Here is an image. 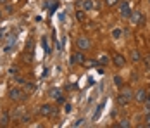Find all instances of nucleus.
Returning <instances> with one entry per match:
<instances>
[{
	"label": "nucleus",
	"instance_id": "nucleus-1",
	"mask_svg": "<svg viewBox=\"0 0 150 128\" xmlns=\"http://www.w3.org/2000/svg\"><path fill=\"white\" fill-rule=\"evenodd\" d=\"M129 23H131L133 26H136V24H145V16L142 14V11H131Z\"/></svg>",
	"mask_w": 150,
	"mask_h": 128
},
{
	"label": "nucleus",
	"instance_id": "nucleus-2",
	"mask_svg": "<svg viewBox=\"0 0 150 128\" xmlns=\"http://www.w3.org/2000/svg\"><path fill=\"white\" fill-rule=\"evenodd\" d=\"M38 114L43 116V118H50V116L55 114V107H54L52 104H43V106L38 107Z\"/></svg>",
	"mask_w": 150,
	"mask_h": 128
},
{
	"label": "nucleus",
	"instance_id": "nucleus-3",
	"mask_svg": "<svg viewBox=\"0 0 150 128\" xmlns=\"http://www.w3.org/2000/svg\"><path fill=\"white\" fill-rule=\"evenodd\" d=\"M9 97H11V100L21 102V100L26 97V92H24V90H21V88H17V87H14V88H11V92H9Z\"/></svg>",
	"mask_w": 150,
	"mask_h": 128
},
{
	"label": "nucleus",
	"instance_id": "nucleus-4",
	"mask_svg": "<svg viewBox=\"0 0 150 128\" xmlns=\"http://www.w3.org/2000/svg\"><path fill=\"white\" fill-rule=\"evenodd\" d=\"M74 43H76V49H78V50H83V52H85V50H88V49L91 47L90 40H88L86 36H78Z\"/></svg>",
	"mask_w": 150,
	"mask_h": 128
},
{
	"label": "nucleus",
	"instance_id": "nucleus-5",
	"mask_svg": "<svg viewBox=\"0 0 150 128\" xmlns=\"http://www.w3.org/2000/svg\"><path fill=\"white\" fill-rule=\"evenodd\" d=\"M112 62H114V66H116L117 69H121V68L126 66V57L122 56V54H119V52H116V54L112 56Z\"/></svg>",
	"mask_w": 150,
	"mask_h": 128
},
{
	"label": "nucleus",
	"instance_id": "nucleus-6",
	"mask_svg": "<svg viewBox=\"0 0 150 128\" xmlns=\"http://www.w3.org/2000/svg\"><path fill=\"white\" fill-rule=\"evenodd\" d=\"M119 16L122 19H129V16H131V7H129L128 2H122L119 5Z\"/></svg>",
	"mask_w": 150,
	"mask_h": 128
},
{
	"label": "nucleus",
	"instance_id": "nucleus-7",
	"mask_svg": "<svg viewBox=\"0 0 150 128\" xmlns=\"http://www.w3.org/2000/svg\"><path fill=\"white\" fill-rule=\"evenodd\" d=\"M71 62H73V64H85L86 61H85V54H83V50L74 52V56H73V59H71Z\"/></svg>",
	"mask_w": 150,
	"mask_h": 128
},
{
	"label": "nucleus",
	"instance_id": "nucleus-8",
	"mask_svg": "<svg viewBox=\"0 0 150 128\" xmlns=\"http://www.w3.org/2000/svg\"><path fill=\"white\" fill-rule=\"evenodd\" d=\"M147 97H149V94H147V90H143V88L138 90V92H135V100L136 102H142V104H143V102L147 100Z\"/></svg>",
	"mask_w": 150,
	"mask_h": 128
},
{
	"label": "nucleus",
	"instance_id": "nucleus-9",
	"mask_svg": "<svg viewBox=\"0 0 150 128\" xmlns=\"http://www.w3.org/2000/svg\"><path fill=\"white\" fill-rule=\"evenodd\" d=\"M129 102H131V100L128 99V97H126V95H122V94H119V95H117V97H116V104H117V106H122V107H124V106H128V104H129Z\"/></svg>",
	"mask_w": 150,
	"mask_h": 128
},
{
	"label": "nucleus",
	"instance_id": "nucleus-10",
	"mask_svg": "<svg viewBox=\"0 0 150 128\" xmlns=\"http://www.w3.org/2000/svg\"><path fill=\"white\" fill-rule=\"evenodd\" d=\"M50 97H52V99H55L57 102H60V104L64 102V97H62V94H60L59 88H54V90H50Z\"/></svg>",
	"mask_w": 150,
	"mask_h": 128
},
{
	"label": "nucleus",
	"instance_id": "nucleus-11",
	"mask_svg": "<svg viewBox=\"0 0 150 128\" xmlns=\"http://www.w3.org/2000/svg\"><path fill=\"white\" fill-rule=\"evenodd\" d=\"M85 12H91L93 11V0H83V7H81Z\"/></svg>",
	"mask_w": 150,
	"mask_h": 128
},
{
	"label": "nucleus",
	"instance_id": "nucleus-12",
	"mask_svg": "<svg viewBox=\"0 0 150 128\" xmlns=\"http://www.w3.org/2000/svg\"><path fill=\"white\" fill-rule=\"evenodd\" d=\"M121 94H122V95H126L129 100L135 99V92H133L131 88H121Z\"/></svg>",
	"mask_w": 150,
	"mask_h": 128
},
{
	"label": "nucleus",
	"instance_id": "nucleus-13",
	"mask_svg": "<svg viewBox=\"0 0 150 128\" xmlns=\"http://www.w3.org/2000/svg\"><path fill=\"white\" fill-rule=\"evenodd\" d=\"M129 57H131V61H133V62H138V61H142V54H140V50H131V52H129Z\"/></svg>",
	"mask_w": 150,
	"mask_h": 128
},
{
	"label": "nucleus",
	"instance_id": "nucleus-14",
	"mask_svg": "<svg viewBox=\"0 0 150 128\" xmlns=\"http://www.w3.org/2000/svg\"><path fill=\"white\" fill-rule=\"evenodd\" d=\"M9 121H11V116H9L7 113H4L2 116H0V127H7Z\"/></svg>",
	"mask_w": 150,
	"mask_h": 128
},
{
	"label": "nucleus",
	"instance_id": "nucleus-15",
	"mask_svg": "<svg viewBox=\"0 0 150 128\" xmlns=\"http://www.w3.org/2000/svg\"><path fill=\"white\" fill-rule=\"evenodd\" d=\"M109 61H110V59H109L107 54H102V56L98 57V64H100V66H107V64H109Z\"/></svg>",
	"mask_w": 150,
	"mask_h": 128
},
{
	"label": "nucleus",
	"instance_id": "nucleus-16",
	"mask_svg": "<svg viewBox=\"0 0 150 128\" xmlns=\"http://www.w3.org/2000/svg\"><path fill=\"white\" fill-rule=\"evenodd\" d=\"M121 36H122V29L121 28H114L112 29V38H114V40H117V38H121Z\"/></svg>",
	"mask_w": 150,
	"mask_h": 128
},
{
	"label": "nucleus",
	"instance_id": "nucleus-17",
	"mask_svg": "<svg viewBox=\"0 0 150 128\" xmlns=\"http://www.w3.org/2000/svg\"><path fill=\"white\" fill-rule=\"evenodd\" d=\"M35 88H36V87L33 85V83H28V82L24 83V92H26V94H33V92H35Z\"/></svg>",
	"mask_w": 150,
	"mask_h": 128
},
{
	"label": "nucleus",
	"instance_id": "nucleus-18",
	"mask_svg": "<svg viewBox=\"0 0 150 128\" xmlns=\"http://www.w3.org/2000/svg\"><path fill=\"white\" fill-rule=\"evenodd\" d=\"M114 85L117 87V88H122L124 82H122V78H121V76H114Z\"/></svg>",
	"mask_w": 150,
	"mask_h": 128
},
{
	"label": "nucleus",
	"instance_id": "nucleus-19",
	"mask_svg": "<svg viewBox=\"0 0 150 128\" xmlns=\"http://www.w3.org/2000/svg\"><path fill=\"white\" fill-rule=\"evenodd\" d=\"M76 19L78 21H85V11L83 9H78L76 11Z\"/></svg>",
	"mask_w": 150,
	"mask_h": 128
},
{
	"label": "nucleus",
	"instance_id": "nucleus-20",
	"mask_svg": "<svg viewBox=\"0 0 150 128\" xmlns=\"http://www.w3.org/2000/svg\"><path fill=\"white\" fill-rule=\"evenodd\" d=\"M4 7H5V12H7V14H12V12H14V5H11V2H7Z\"/></svg>",
	"mask_w": 150,
	"mask_h": 128
},
{
	"label": "nucleus",
	"instance_id": "nucleus-21",
	"mask_svg": "<svg viewBox=\"0 0 150 128\" xmlns=\"http://www.w3.org/2000/svg\"><path fill=\"white\" fill-rule=\"evenodd\" d=\"M100 9H102V2L93 0V11H100Z\"/></svg>",
	"mask_w": 150,
	"mask_h": 128
},
{
	"label": "nucleus",
	"instance_id": "nucleus-22",
	"mask_svg": "<svg viewBox=\"0 0 150 128\" xmlns=\"http://www.w3.org/2000/svg\"><path fill=\"white\" fill-rule=\"evenodd\" d=\"M14 80L17 82V83H19V85H24V83H26V78H23V76H17V74H16Z\"/></svg>",
	"mask_w": 150,
	"mask_h": 128
},
{
	"label": "nucleus",
	"instance_id": "nucleus-23",
	"mask_svg": "<svg viewBox=\"0 0 150 128\" xmlns=\"http://www.w3.org/2000/svg\"><path fill=\"white\" fill-rule=\"evenodd\" d=\"M143 106H145V107H143V109H145V111H147V113H149V111H150V97H147V100H145V102H143Z\"/></svg>",
	"mask_w": 150,
	"mask_h": 128
},
{
	"label": "nucleus",
	"instance_id": "nucleus-24",
	"mask_svg": "<svg viewBox=\"0 0 150 128\" xmlns=\"http://www.w3.org/2000/svg\"><path fill=\"white\" fill-rule=\"evenodd\" d=\"M86 66L88 68H95V66H98V61H86Z\"/></svg>",
	"mask_w": 150,
	"mask_h": 128
},
{
	"label": "nucleus",
	"instance_id": "nucleus-25",
	"mask_svg": "<svg viewBox=\"0 0 150 128\" xmlns=\"http://www.w3.org/2000/svg\"><path fill=\"white\" fill-rule=\"evenodd\" d=\"M71 111H73V106H71V104H64V113H71Z\"/></svg>",
	"mask_w": 150,
	"mask_h": 128
},
{
	"label": "nucleus",
	"instance_id": "nucleus-26",
	"mask_svg": "<svg viewBox=\"0 0 150 128\" xmlns=\"http://www.w3.org/2000/svg\"><path fill=\"white\" fill-rule=\"evenodd\" d=\"M104 2H105V5H109V7H112V5H116V4H117L119 0H104Z\"/></svg>",
	"mask_w": 150,
	"mask_h": 128
},
{
	"label": "nucleus",
	"instance_id": "nucleus-27",
	"mask_svg": "<svg viewBox=\"0 0 150 128\" xmlns=\"http://www.w3.org/2000/svg\"><path fill=\"white\" fill-rule=\"evenodd\" d=\"M9 74H17V68H16V66H11V68H9Z\"/></svg>",
	"mask_w": 150,
	"mask_h": 128
},
{
	"label": "nucleus",
	"instance_id": "nucleus-28",
	"mask_svg": "<svg viewBox=\"0 0 150 128\" xmlns=\"http://www.w3.org/2000/svg\"><path fill=\"white\" fill-rule=\"evenodd\" d=\"M81 125H85V119H78L73 123V127H81Z\"/></svg>",
	"mask_w": 150,
	"mask_h": 128
},
{
	"label": "nucleus",
	"instance_id": "nucleus-29",
	"mask_svg": "<svg viewBox=\"0 0 150 128\" xmlns=\"http://www.w3.org/2000/svg\"><path fill=\"white\" fill-rule=\"evenodd\" d=\"M119 127H124V128H128V127H129V121H128V119H122V121L119 123Z\"/></svg>",
	"mask_w": 150,
	"mask_h": 128
},
{
	"label": "nucleus",
	"instance_id": "nucleus-30",
	"mask_svg": "<svg viewBox=\"0 0 150 128\" xmlns=\"http://www.w3.org/2000/svg\"><path fill=\"white\" fill-rule=\"evenodd\" d=\"M21 121H23V123H30L31 118H30V116H23V118H21Z\"/></svg>",
	"mask_w": 150,
	"mask_h": 128
},
{
	"label": "nucleus",
	"instance_id": "nucleus-31",
	"mask_svg": "<svg viewBox=\"0 0 150 128\" xmlns=\"http://www.w3.org/2000/svg\"><path fill=\"white\" fill-rule=\"evenodd\" d=\"M145 127H150V114L145 116Z\"/></svg>",
	"mask_w": 150,
	"mask_h": 128
},
{
	"label": "nucleus",
	"instance_id": "nucleus-32",
	"mask_svg": "<svg viewBox=\"0 0 150 128\" xmlns=\"http://www.w3.org/2000/svg\"><path fill=\"white\" fill-rule=\"evenodd\" d=\"M76 7L81 9V7H83V0H76Z\"/></svg>",
	"mask_w": 150,
	"mask_h": 128
},
{
	"label": "nucleus",
	"instance_id": "nucleus-33",
	"mask_svg": "<svg viewBox=\"0 0 150 128\" xmlns=\"http://www.w3.org/2000/svg\"><path fill=\"white\" fill-rule=\"evenodd\" d=\"M7 2H9V0H0V5H5Z\"/></svg>",
	"mask_w": 150,
	"mask_h": 128
},
{
	"label": "nucleus",
	"instance_id": "nucleus-34",
	"mask_svg": "<svg viewBox=\"0 0 150 128\" xmlns=\"http://www.w3.org/2000/svg\"><path fill=\"white\" fill-rule=\"evenodd\" d=\"M2 17H4V14H2V11H0V19H2Z\"/></svg>",
	"mask_w": 150,
	"mask_h": 128
},
{
	"label": "nucleus",
	"instance_id": "nucleus-35",
	"mask_svg": "<svg viewBox=\"0 0 150 128\" xmlns=\"http://www.w3.org/2000/svg\"><path fill=\"white\" fill-rule=\"evenodd\" d=\"M149 62H150V57H149Z\"/></svg>",
	"mask_w": 150,
	"mask_h": 128
}]
</instances>
